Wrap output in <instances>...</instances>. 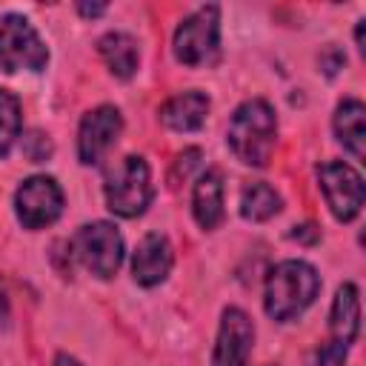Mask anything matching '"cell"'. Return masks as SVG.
Segmentation results:
<instances>
[{
    "label": "cell",
    "mask_w": 366,
    "mask_h": 366,
    "mask_svg": "<svg viewBox=\"0 0 366 366\" xmlns=\"http://www.w3.org/2000/svg\"><path fill=\"white\" fill-rule=\"evenodd\" d=\"M320 292V277L306 260H283L266 277L263 309L272 320H295L303 315Z\"/></svg>",
    "instance_id": "6da1fadb"
},
{
    "label": "cell",
    "mask_w": 366,
    "mask_h": 366,
    "mask_svg": "<svg viewBox=\"0 0 366 366\" xmlns=\"http://www.w3.org/2000/svg\"><path fill=\"white\" fill-rule=\"evenodd\" d=\"M274 137H277V117L266 100H246L234 109L226 140L234 152V157L246 166L263 169L274 152Z\"/></svg>",
    "instance_id": "7a4b0ae2"
},
{
    "label": "cell",
    "mask_w": 366,
    "mask_h": 366,
    "mask_svg": "<svg viewBox=\"0 0 366 366\" xmlns=\"http://www.w3.org/2000/svg\"><path fill=\"white\" fill-rule=\"evenodd\" d=\"M106 203L120 217H137L152 203V174L143 157L126 154L106 174Z\"/></svg>",
    "instance_id": "3957f363"
},
{
    "label": "cell",
    "mask_w": 366,
    "mask_h": 366,
    "mask_svg": "<svg viewBox=\"0 0 366 366\" xmlns=\"http://www.w3.org/2000/svg\"><path fill=\"white\" fill-rule=\"evenodd\" d=\"M174 57L183 66H209L220 49V9L200 6L174 31Z\"/></svg>",
    "instance_id": "277c9868"
},
{
    "label": "cell",
    "mask_w": 366,
    "mask_h": 366,
    "mask_svg": "<svg viewBox=\"0 0 366 366\" xmlns=\"http://www.w3.org/2000/svg\"><path fill=\"white\" fill-rule=\"evenodd\" d=\"M49 60V49L23 14H6L0 20V71L14 74L20 69L40 71Z\"/></svg>",
    "instance_id": "5b68a950"
},
{
    "label": "cell",
    "mask_w": 366,
    "mask_h": 366,
    "mask_svg": "<svg viewBox=\"0 0 366 366\" xmlns=\"http://www.w3.org/2000/svg\"><path fill=\"white\" fill-rule=\"evenodd\" d=\"M71 249L77 254V260L97 277H112L120 263H123V237L117 232V226L106 223V220H94L77 229Z\"/></svg>",
    "instance_id": "8992f818"
},
{
    "label": "cell",
    "mask_w": 366,
    "mask_h": 366,
    "mask_svg": "<svg viewBox=\"0 0 366 366\" xmlns=\"http://www.w3.org/2000/svg\"><path fill=\"white\" fill-rule=\"evenodd\" d=\"M14 209H17V220L26 229H43L60 217L63 192L54 177L34 174L20 183V189L14 194Z\"/></svg>",
    "instance_id": "52a82bcc"
},
{
    "label": "cell",
    "mask_w": 366,
    "mask_h": 366,
    "mask_svg": "<svg viewBox=\"0 0 366 366\" xmlns=\"http://www.w3.org/2000/svg\"><path fill=\"white\" fill-rule=\"evenodd\" d=\"M317 180H320L323 197H326V203L337 220L346 223V220L357 217L363 197H366V189H363V177L349 163H340V160L323 163L317 169Z\"/></svg>",
    "instance_id": "ba28073f"
},
{
    "label": "cell",
    "mask_w": 366,
    "mask_h": 366,
    "mask_svg": "<svg viewBox=\"0 0 366 366\" xmlns=\"http://www.w3.org/2000/svg\"><path fill=\"white\" fill-rule=\"evenodd\" d=\"M120 129H123V117L114 106L92 109L80 120V132H77V157H80V163H86V166L97 163L114 146Z\"/></svg>",
    "instance_id": "9c48e42d"
},
{
    "label": "cell",
    "mask_w": 366,
    "mask_h": 366,
    "mask_svg": "<svg viewBox=\"0 0 366 366\" xmlns=\"http://www.w3.org/2000/svg\"><path fill=\"white\" fill-rule=\"evenodd\" d=\"M254 343V326L243 309H226L217 329V343L212 355V366H246Z\"/></svg>",
    "instance_id": "30bf717a"
},
{
    "label": "cell",
    "mask_w": 366,
    "mask_h": 366,
    "mask_svg": "<svg viewBox=\"0 0 366 366\" xmlns=\"http://www.w3.org/2000/svg\"><path fill=\"white\" fill-rule=\"evenodd\" d=\"M172 263H174V254H172V243L152 232L146 234L137 249H134V257H132V274L140 286H157L166 280V274L172 272Z\"/></svg>",
    "instance_id": "8fae6325"
},
{
    "label": "cell",
    "mask_w": 366,
    "mask_h": 366,
    "mask_svg": "<svg viewBox=\"0 0 366 366\" xmlns=\"http://www.w3.org/2000/svg\"><path fill=\"white\" fill-rule=\"evenodd\" d=\"M206 112H209V97L203 92H180L163 103L160 120L172 132H194L203 126Z\"/></svg>",
    "instance_id": "7c38bea8"
},
{
    "label": "cell",
    "mask_w": 366,
    "mask_h": 366,
    "mask_svg": "<svg viewBox=\"0 0 366 366\" xmlns=\"http://www.w3.org/2000/svg\"><path fill=\"white\" fill-rule=\"evenodd\" d=\"M192 212L203 229H214L223 220V174L217 169H209L197 177L192 194Z\"/></svg>",
    "instance_id": "4fadbf2b"
},
{
    "label": "cell",
    "mask_w": 366,
    "mask_h": 366,
    "mask_svg": "<svg viewBox=\"0 0 366 366\" xmlns=\"http://www.w3.org/2000/svg\"><path fill=\"white\" fill-rule=\"evenodd\" d=\"M329 329L335 340H343L346 346L355 343L357 329H360V300H357V286L343 283L335 295L332 312H329Z\"/></svg>",
    "instance_id": "5bb4252c"
},
{
    "label": "cell",
    "mask_w": 366,
    "mask_h": 366,
    "mask_svg": "<svg viewBox=\"0 0 366 366\" xmlns=\"http://www.w3.org/2000/svg\"><path fill=\"white\" fill-rule=\"evenodd\" d=\"M97 49H100V57L106 60V66H109V71H112L114 77L129 80V77L137 71L140 54H137L134 37H129V34H123V31H109V34L100 37Z\"/></svg>",
    "instance_id": "9a60e30c"
},
{
    "label": "cell",
    "mask_w": 366,
    "mask_h": 366,
    "mask_svg": "<svg viewBox=\"0 0 366 366\" xmlns=\"http://www.w3.org/2000/svg\"><path fill=\"white\" fill-rule=\"evenodd\" d=\"M335 134L343 143L346 152L355 157H363V140H366V109L360 100H343L335 112Z\"/></svg>",
    "instance_id": "2e32d148"
},
{
    "label": "cell",
    "mask_w": 366,
    "mask_h": 366,
    "mask_svg": "<svg viewBox=\"0 0 366 366\" xmlns=\"http://www.w3.org/2000/svg\"><path fill=\"white\" fill-rule=\"evenodd\" d=\"M280 212V194L269 183H249L240 194V214L246 220H269Z\"/></svg>",
    "instance_id": "e0dca14e"
},
{
    "label": "cell",
    "mask_w": 366,
    "mask_h": 366,
    "mask_svg": "<svg viewBox=\"0 0 366 366\" xmlns=\"http://www.w3.org/2000/svg\"><path fill=\"white\" fill-rule=\"evenodd\" d=\"M17 137H20V103L11 92L0 89V157L9 154Z\"/></svg>",
    "instance_id": "ac0fdd59"
},
{
    "label": "cell",
    "mask_w": 366,
    "mask_h": 366,
    "mask_svg": "<svg viewBox=\"0 0 366 366\" xmlns=\"http://www.w3.org/2000/svg\"><path fill=\"white\" fill-rule=\"evenodd\" d=\"M346 343L343 340H329V343H323L320 349H317V355H315V366H343V360H346Z\"/></svg>",
    "instance_id": "d6986e66"
},
{
    "label": "cell",
    "mask_w": 366,
    "mask_h": 366,
    "mask_svg": "<svg viewBox=\"0 0 366 366\" xmlns=\"http://www.w3.org/2000/svg\"><path fill=\"white\" fill-rule=\"evenodd\" d=\"M197 163H200V149H186V152L177 157L174 169H172V186H177L180 180H186L189 172H192Z\"/></svg>",
    "instance_id": "ffe728a7"
},
{
    "label": "cell",
    "mask_w": 366,
    "mask_h": 366,
    "mask_svg": "<svg viewBox=\"0 0 366 366\" xmlns=\"http://www.w3.org/2000/svg\"><path fill=\"white\" fill-rule=\"evenodd\" d=\"M309 229H312L309 223H306V226H295V232H292V237H295V240L300 237V240H306V243H312V240H317V232H312V234H309Z\"/></svg>",
    "instance_id": "44dd1931"
},
{
    "label": "cell",
    "mask_w": 366,
    "mask_h": 366,
    "mask_svg": "<svg viewBox=\"0 0 366 366\" xmlns=\"http://www.w3.org/2000/svg\"><path fill=\"white\" fill-rule=\"evenodd\" d=\"M77 9H80V14H86V17H97V14H103V11H106V6H103V3H97V6H89V3H80Z\"/></svg>",
    "instance_id": "7402d4cb"
},
{
    "label": "cell",
    "mask_w": 366,
    "mask_h": 366,
    "mask_svg": "<svg viewBox=\"0 0 366 366\" xmlns=\"http://www.w3.org/2000/svg\"><path fill=\"white\" fill-rule=\"evenodd\" d=\"M54 366H80V360H74L71 355H57L54 357Z\"/></svg>",
    "instance_id": "603a6c76"
}]
</instances>
